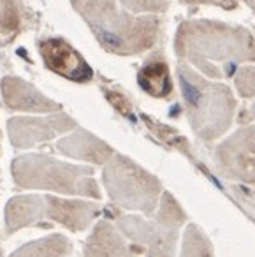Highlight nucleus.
Listing matches in <instances>:
<instances>
[{"label":"nucleus","instance_id":"f257e3e1","mask_svg":"<svg viewBox=\"0 0 255 257\" xmlns=\"http://www.w3.org/2000/svg\"><path fill=\"white\" fill-rule=\"evenodd\" d=\"M71 6L107 53L132 57L155 46L160 32L155 15H134L116 0H71Z\"/></svg>","mask_w":255,"mask_h":257},{"label":"nucleus","instance_id":"f03ea898","mask_svg":"<svg viewBox=\"0 0 255 257\" xmlns=\"http://www.w3.org/2000/svg\"><path fill=\"white\" fill-rule=\"evenodd\" d=\"M174 50L178 57L187 58L204 72L216 76V62L227 64L229 58H251L255 43L253 37L241 29L208 20H192L178 27Z\"/></svg>","mask_w":255,"mask_h":257},{"label":"nucleus","instance_id":"7ed1b4c3","mask_svg":"<svg viewBox=\"0 0 255 257\" xmlns=\"http://www.w3.org/2000/svg\"><path fill=\"white\" fill-rule=\"evenodd\" d=\"M13 176L20 187L50 189L67 194H95L92 171L48 155H20L13 161Z\"/></svg>","mask_w":255,"mask_h":257},{"label":"nucleus","instance_id":"20e7f679","mask_svg":"<svg viewBox=\"0 0 255 257\" xmlns=\"http://www.w3.org/2000/svg\"><path fill=\"white\" fill-rule=\"evenodd\" d=\"M37 50L48 71L74 83H90L93 79L90 64L64 37H43L37 41Z\"/></svg>","mask_w":255,"mask_h":257},{"label":"nucleus","instance_id":"39448f33","mask_svg":"<svg viewBox=\"0 0 255 257\" xmlns=\"http://www.w3.org/2000/svg\"><path fill=\"white\" fill-rule=\"evenodd\" d=\"M76 127V121L69 114L57 111L50 116H16L8 123L9 138L16 148H32L44 141L69 133Z\"/></svg>","mask_w":255,"mask_h":257},{"label":"nucleus","instance_id":"423d86ee","mask_svg":"<svg viewBox=\"0 0 255 257\" xmlns=\"http://www.w3.org/2000/svg\"><path fill=\"white\" fill-rule=\"evenodd\" d=\"M2 100L9 111H25V113H57L60 111L55 100L48 99L43 92L18 76H6L0 81Z\"/></svg>","mask_w":255,"mask_h":257},{"label":"nucleus","instance_id":"0eeeda50","mask_svg":"<svg viewBox=\"0 0 255 257\" xmlns=\"http://www.w3.org/2000/svg\"><path fill=\"white\" fill-rule=\"evenodd\" d=\"M57 148L67 157L88 161L93 162V164H102L111 155V148L106 143H102L100 140H97L95 136H92L83 128H76L72 134L62 138L58 141Z\"/></svg>","mask_w":255,"mask_h":257},{"label":"nucleus","instance_id":"6e6552de","mask_svg":"<svg viewBox=\"0 0 255 257\" xmlns=\"http://www.w3.org/2000/svg\"><path fill=\"white\" fill-rule=\"evenodd\" d=\"M138 83L146 93L153 97H167L173 92L169 65L162 55H153L145 62L138 74Z\"/></svg>","mask_w":255,"mask_h":257},{"label":"nucleus","instance_id":"1a4fd4ad","mask_svg":"<svg viewBox=\"0 0 255 257\" xmlns=\"http://www.w3.org/2000/svg\"><path fill=\"white\" fill-rule=\"evenodd\" d=\"M22 0H0V34H15L22 25Z\"/></svg>","mask_w":255,"mask_h":257},{"label":"nucleus","instance_id":"9d476101","mask_svg":"<svg viewBox=\"0 0 255 257\" xmlns=\"http://www.w3.org/2000/svg\"><path fill=\"white\" fill-rule=\"evenodd\" d=\"M120 4L134 15H157L166 11L169 0H120Z\"/></svg>","mask_w":255,"mask_h":257}]
</instances>
